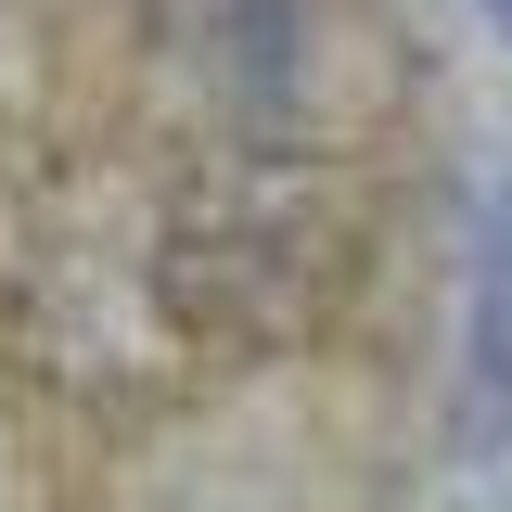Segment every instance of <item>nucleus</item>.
I'll return each mask as SVG.
<instances>
[{
    "label": "nucleus",
    "instance_id": "nucleus-1",
    "mask_svg": "<svg viewBox=\"0 0 512 512\" xmlns=\"http://www.w3.org/2000/svg\"><path fill=\"white\" fill-rule=\"evenodd\" d=\"M461 436H474V448L512 436V218L487 231V269H474V372H461Z\"/></svg>",
    "mask_w": 512,
    "mask_h": 512
},
{
    "label": "nucleus",
    "instance_id": "nucleus-2",
    "mask_svg": "<svg viewBox=\"0 0 512 512\" xmlns=\"http://www.w3.org/2000/svg\"><path fill=\"white\" fill-rule=\"evenodd\" d=\"M500 13H512V0H500Z\"/></svg>",
    "mask_w": 512,
    "mask_h": 512
}]
</instances>
